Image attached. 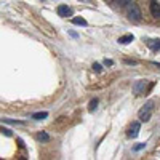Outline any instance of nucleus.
Listing matches in <instances>:
<instances>
[{
	"mask_svg": "<svg viewBox=\"0 0 160 160\" xmlns=\"http://www.w3.org/2000/svg\"><path fill=\"white\" fill-rule=\"evenodd\" d=\"M152 109H154V101H148L144 104V108L139 111V120L141 122H149L151 115H152Z\"/></svg>",
	"mask_w": 160,
	"mask_h": 160,
	"instance_id": "1",
	"label": "nucleus"
},
{
	"mask_svg": "<svg viewBox=\"0 0 160 160\" xmlns=\"http://www.w3.org/2000/svg\"><path fill=\"white\" fill-rule=\"evenodd\" d=\"M127 13H128V18L131 19V21H139L141 19V11H139V8H138V5H135V3H128V7H127Z\"/></svg>",
	"mask_w": 160,
	"mask_h": 160,
	"instance_id": "2",
	"label": "nucleus"
},
{
	"mask_svg": "<svg viewBox=\"0 0 160 160\" xmlns=\"http://www.w3.org/2000/svg\"><path fill=\"white\" fill-rule=\"evenodd\" d=\"M139 128H141V125H139V122H135L131 127H130V130H128V138H136L138 135H139Z\"/></svg>",
	"mask_w": 160,
	"mask_h": 160,
	"instance_id": "3",
	"label": "nucleus"
},
{
	"mask_svg": "<svg viewBox=\"0 0 160 160\" xmlns=\"http://www.w3.org/2000/svg\"><path fill=\"white\" fill-rule=\"evenodd\" d=\"M144 88H146V80H138V82L133 85L135 95H141V93H144Z\"/></svg>",
	"mask_w": 160,
	"mask_h": 160,
	"instance_id": "4",
	"label": "nucleus"
},
{
	"mask_svg": "<svg viewBox=\"0 0 160 160\" xmlns=\"http://www.w3.org/2000/svg\"><path fill=\"white\" fill-rule=\"evenodd\" d=\"M151 13L154 18H160V3L157 0H152L151 2Z\"/></svg>",
	"mask_w": 160,
	"mask_h": 160,
	"instance_id": "5",
	"label": "nucleus"
},
{
	"mask_svg": "<svg viewBox=\"0 0 160 160\" xmlns=\"http://www.w3.org/2000/svg\"><path fill=\"white\" fill-rule=\"evenodd\" d=\"M58 15L62 16V18L71 16V15H72V10H71L68 5H59V7H58Z\"/></svg>",
	"mask_w": 160,
	"mask_h": 160,
	"instance_id": "6",
	"label": "nucleus"
},
{
	"mask_svg": "<svg viewBox=\"0 0 160 160\" xmlns=\"http://www.w3.org/2000/svg\"><path fill=\"white\" fill-rule=\"evenodd\" d=\"M133 38H135V37H133L131 34H127V35H122V37H118V40H117V42H118V43H122V45H127V43L133 42Z\"/></svg>",
	"mask_w": 160,
	"mask_h": 160,
	"instance_id": "7",
	"label": "nucleus"
},
{
	"mask_svg": "<svg viewBox=\"0 0 160 160\" xmlns=\"http://www.w3.org/2000/svg\"><path fill=\"white\" fill-rule=\"evenodd\" d=\"M148 47L152 50H160V38H154V40H148Z\"/></svg>",
	"mask_w": 160,
	"mask_h": 160,
	"instance_id": "8",
	"label": "nucleus"
},
{
	"mask_svg": "<svg viewBox=\"0 0 160 160\" xmlns=\"http://www.w3.org/2000/svg\"><path fill=\"white\" fill-rule=\"evenodd\" d=\"M98 104H99V101H98L96 98H95V99H91L90 104H88V111H90V112H95V111L98 109Z\"/></svg>",
	"mask_w": 160,
	"mask_h": 160,
	"instance_id": "9",
	"label": "nucleus"
},
{
	"mask_svg": "<svg viewBox=\"0 0 160 160\" xmlns=\"http://www.w3.org/2000/svg\"><path fill=\"white\" fill-rule=\"evenodd\" d=\"M48 117V112H35V114H32V118L34 120H43V118H47Z\"/></svg>",
	"mask_w": 160,
	"mask_h": 160,
	"instance_id": "10",
	"label": "nucleus"
},
{
	"mask_svg": "<svg viewBox=\"0 0 160 160\" xmlns=\"http://www.w3.org/2000/svg\"><path fill=\"white\" fill-rule=\"evenodd\" d=\"M3 123H11V125H24L22 120H13V118H2Z\"/></svg>",
	"mask_w": 160,
	"mask_h": 160,
	"instance_id": "11",
	"label": "nucleus"
},
{
	"mask_svg": "<svg viewBox=\"0 0 160 160\" xmlns=\"http://www.w3.org/2000/svg\"><path fill=\"white\" fill-rule=\"evenodd\" d=\"M37 139H38V141H43V142H48V141H50V136L47 135V133L42 131V133H38V135H37Z\"/></svg>",
	"mask_w": 160,
	"mask_h": 160,
	"instance_id": "12",
	"label": "nucleus"
},
{
	"mask_svg": "<svg viewBox=\"0 0 160 160\" xmlns=\"http://www.w3.org/2000/svg\"><path fill=\"white\" fill-rule=\"evenodd\" d=\"M72 22H74L75 26H87V24H88L83 18H74V19H72Z\"/></svg>",
	"mask_w": 160,
	"mask_h": 160,
	"instance_id": "13",
	"label": "nucleus"
},
{
	"mask_svg": "<svg viewBox=\"0 0 160 160\" xmlns=\"http://www.w3.org/2000/svg\"><path fill=\"white\" fill-rule=\"evenodd\" d=\"M130 2H131V0H117L115 3H117L118 7H125V5H127V3H130Z\"/></svg>",
	"mask_w": 160,
	"mask_h": 160,
	"instance_id": "14",
	"label": "nucleus"
},
{
	"mask_svg": "<svg viewBox=\"0 0 160 160\" xmlns=\"http://www.w3.org/2000/svg\"><path fill=\"white\" fill-rule=\"evenodd\" d=\"M93 69H95V72H101V71H102V68H101L99 62H95V64H93Z\"/></svg>",
	"mask_w": 160,
	"mask_h": 160,
	"instance_id": "15",
	"label": "nucleus"
},
{
	"mask_svg": "<svg viewBox=\"0 0 160 160\" xmlns=\"http://www.w3.org/2000/svg\"><path fill=\"white\" fill-rule=\"evenodd\" d=\"M146 148V142H139L138 146H135V151H141V149H144Z\"/></svg>",
	"mask_w": 160,
	"mask_h": 160,
	"instance_id": "16",
	"label": "nucleus"
},
{
	"mask_svg": "<svg viewBox=\"0 0 160 160\" xmlns=\"http://www.w3.org/2000/svg\"><path fill=\"white\" fill-rule=\"evenodd\" d=\"M2 135H5V136H11V131H10L8 128H3V127H2Z\"/></svg>",
	"mask_w": 160,
	"mask_h": 160,
	"instance_id": "17",
	"label": "nucleus"
},
{
	"mask_svg": "<svg viewBox=\"0 0 160 160\" xmlns=\"http://www.w3.org/2000/svg\"><path fill=\"white\" fill-rule=\"evenodd\" d=\"M104 64H108V66H112V64H114V62H112V61H111V59H104Z\"/></svg>",
	"mask_w": 160,
	"mask_h": 160,
	"instance_id": "18",
	"label": "nucleus"
},
{
	"mask_svg": "<svg viewBox=\"0 0 160 160\" xmlns=\"http://www.w3.org/2000/svg\"><path fill=\"white\" fill-rule=\"evenodd\" d=\"M18 142H19V148H24V142H22V139H18Z\"/></svg>",
	"mask_w": 160,
	"mask_h": 160,
	"instance_id": "19",
	"label": "nucleus"
},
{
	"mask_svg": "<svg viewBox=\"0 0 160 160\" xmlns=\"http://www.w3.org/2000/svg\"><path fill=\"white\" fill-rule=\"evenodd\" d=\"M152 64H154V66H157V68H160V62H157V61H152Z\"/></svg>",
	"mask_w": 160,
	"mask_h": 160,
	"instance_id": "20",
	"label": "nucleus"
}]
</instances>
